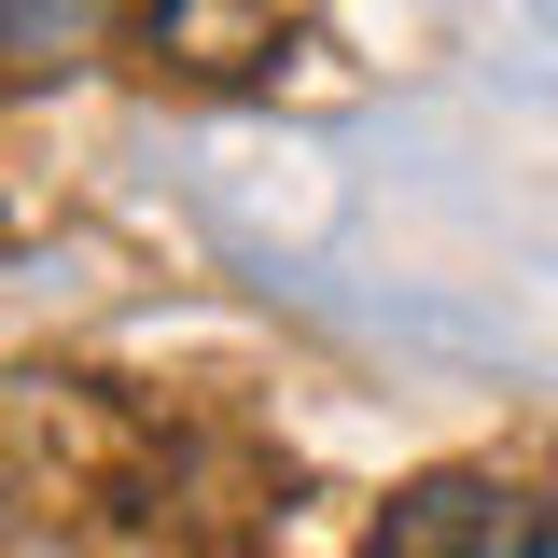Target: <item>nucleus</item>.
<instances>
[{
  "label": "nucleus",
  "instance_id": "1",
  "mask_svg": "<svg viewBox=\"0 0 558 558\" xmlns=\"http://www.w3.org/2000/svg\"><path fill=\"white\" fill-rule=\"evenodd\" d=\"M377 558H558V502L502 475H418L377 517Z\"/></svg>",
  "mask_w": 558,
  "mask_h": 558
}]
</instances>
